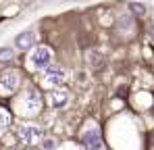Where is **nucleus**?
<instances>
[{"mask_svg":"<svg viewBox=\"0 0 154 150\" xmlns=\"http://www.w3.org/2000/svg\"><path fill=\"white\" fill-rule=\"evenodd\" d=\"M40 108H42V98H40V94H38L33 88H27L23 98H21V113L27 115V117H33V115H38Z\"/></svg>","mask_w":154,"mask_h":150,"instance_id":"obj_1","label":"nucleus"},{"mask_svg":"<svg viewBox=\"0 0 154 150\" xmlns=\"http://www.w3.org/2000/svg\"><path fill=\"white\" fill-rule=\"evenodd\" d=\"M29 61H31V67L35 69H48L52 63V50L48 46H35L31 50Z\"/></svg>","mask_w":154,"mask_h":150,"instance_id":"obj_2","label":"nucleus"},{"mask_svg":"<svg viewBox=\"0 0 154 150\" xmlns=\"http://www.w3.org/2000/svg\"><path fill=\"white\" fill-rule=\"evenodd\" d=\"M21 83V77H19V71H4L0 73V94H13Z\"/></svg>","mask_w":154,"mask_h":150,"instance_id":"obj_3","label":"nucleus"},{"mask_svg":"<svg viewBox=\"0 0 154 150\" xmlns=\"http://www.w3.org/2000/svg\"><path fill=\"white\" fill-rule=\"evenodd\" d=\"M65 79H67V71L60 69V67H48L46 73H44V83L48 88H58Z\"/></svg>","mask_w":154,"mask_h":150,"instance_id":"obj_4","label":"nucleus"},{"mask_svg":"<svg viewBox=\"0 0 154 150\" xmlns=\"http://www.w3.org/2000/svg\"><path fill=\"white\" fill-rule=\"evenodd\" d=\"M19 140L23 142V144H35L38 140H40V136H42V131L35 127V125H21L19 127Z\"/></svg>","mask_w":154,"mask_h":150,"instance_id":"obj_5","label":"nucleus"},{"mask_svg":"<svg viewBox=\"0 0 154 150\" xmlns=\"http://www.w3.org/2000/svg\"><path fill=\"white\" fill-rule=\"evenodd\" d=\"M81 142H83L85 150H100V146H102V138H100V131H98L96 127L88 129V131H85V133L81 136Z\"/></svg>","mask_w":154,"mask_h":150,"instance_id":"obj_6","label":"nucleus"},{"mask_svg":"<svg viewBox=\"0 0 154 150\" xmlns=\"http://www.w3.org/2000/svg\"><path fill=\"white\" fill-rule=\"evenodd\" d=\"M17 48L19 50H29L33 46V42H35V36H33V31H23V33H19L17 36Z\"/></svg>","mask_w":154,"mask_h":150,"instance_id":"obj_7","label":"nucleus"},{"mask_svg":"<svg viewBox=\"0 0 154 150\" xmlns=\"http://www.w3.org/2000/svg\"><path fill=\"white\" fill-rule=\"evenodd\" d=\"M67 102H69V94L65 90H54L52 92V104H54V108H63Z\"/></svg>","mask_w":154,"mask_h":150,"instance_id":"obj_8","label":"nucleus"},{"mask_svg":"<svg viewBox=\"0 0 154 150\" xmlns=\"http://www.w3.org/2000/svg\"><path fill=\"white\" fill-rule=\"evenodd\" d=\"M15 61V50L13 48H0V65H11Z\"/></svg>","mask_w":154,"mask_h":150,"instance_id":"obj_9","label":"nucleus"},{"mask_svg":"<svg viewBox=\"0 0 154 150\" xmlns=\"http://www.w3.org/2000/svg\"><path fill=\"white\" fill-rule=\"evenodd\" d=\"M88 58H90V65H92L94 69H100V67L104 65L102 54H100V52H90V54H88Z\"/></svg>","mask_w":154,"mask_h":150,"instance_id":"obj_10","label":"nucleus"},{"mask_svg":"<svg viewBox=\"0 0 154 150\" xmlns=\"http://www.w3.org/2000/svg\"><path fill=\"white\" fill-rule=\"evenodd\" d=\"M8 125H11V113L4 111V108H0V133H2Z\"/></svg>","mask_w":154,"mask_h":150,"instance_id":"obj_11","label":"nucleus"},{"mask_svg":"<svg viewBox=\"0 0 154 150\" xmlns=\"http://www.w3.org/2000/svg\"><path fill=\"white\" fill-rule=\"evenodd\" d=\"M131 23H133V19H131L129 15H121V17H119V25H121L123 29H131Z\"/></svg>","mask_w":154,"mask_h":150,"instance_id":"obj_12","label":"nucleus"},{"mask_svg":"<svg viewBox=\"0 0 154 150\" xmlns=\"http://www.w3.org/2000/svg\"><path fill=\"white\" fill-rule=\"evenodd\" d=\"M131 8L135 11V13H144L146 8H144V4H131Z\"/></svg>","mask_w":154,"mask_h":150,"instance_id":"obj_13","label":"nucleus"}]
</instances>
